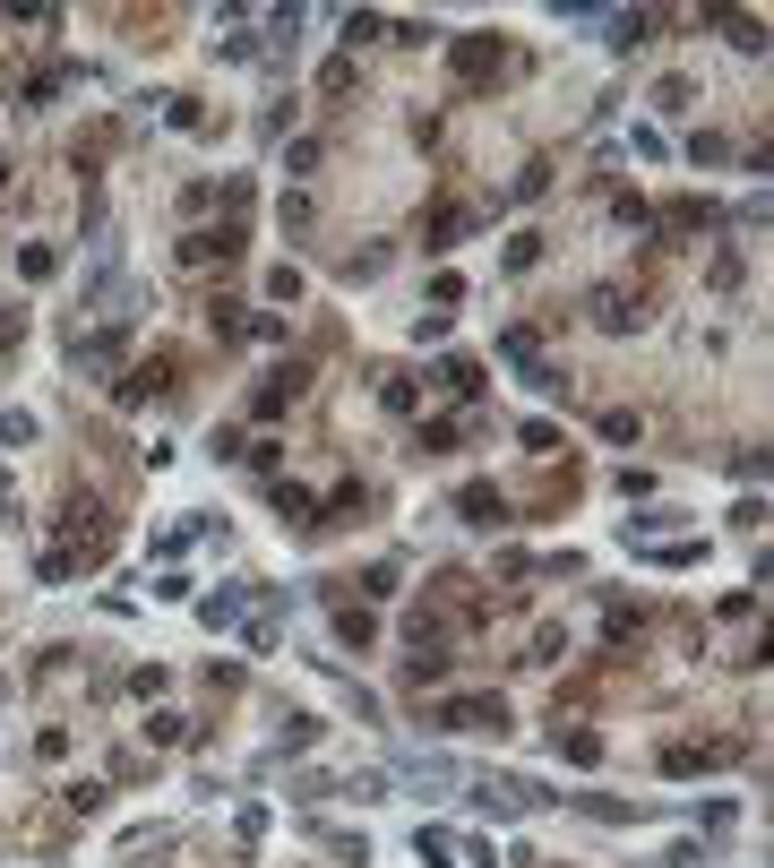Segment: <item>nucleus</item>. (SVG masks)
Here are the masks:
<instances>
[{
  "instance_id": "nucleus-1",
  "label": "nucleus",
  "mask_w": 774,
  "mask_h": 868,
  "mask_svg": "<svg viewBox=\"0 0 774 868\" xmlns=\"http://www.w3.org/2000/svg\"><path fill=\"white\" fill-rule=\"evenodd\" d=\"M482 808L491 817H525V808H551V791L534 774H499V783H482Z\"/></svg>"
},
{
  "instance_id": "nucleus-2",
  "label": "nucleus",
  "mask_w": 774,
  "mask_h": 868,
  "mask_svg": "<svg viewBox=\"0 0 774 868\" xmlns=\"http://www.w3.org/2000/svg\"><path fill=\"white\" fill-rule=\"evenodd\" d=\"M723 757H731V740H688V748H663L654 765H663V774H706V765H723Z\"/></svg>"
},
{
  "instance_id": "nucleus-3",
  "label": "nucleus",
  "mask_w": 774,
  "mask_h": 868,
  "mask_svg": "<svg viewBox=\"0 0 774 868\" xmlns=\"http://www.w3.org/2000/svg\"><path fill=\"white\" fill-rule=\"evenodd\" d=\"M456 69H465V78H491L499 69V35H465L456 43Z\"/></svg>"
},
{
  "instance_id": "nucleus-4",
  "label": "nucleus",
  "mask_w": 774,
  "mask_h": 868,
  "mask_svg": "<svg viewBox=\"0 0 774 868\" xmlns=\"http://www.w3.org/2000/svg\"><path fill=\"white\" fill-rule=\"evenodd\" d=\"M241 250V233H198V241H181V258L190 267H215V258H233Z\"/></svg>"
},
{
  "instance_id": "nucleus-5",
  "label": "nucleus",
  "mask_w": 774,
  "mask_h": 868,
  "mask_svg": "<svg viewBox=\"0 0 774 868\" xmlns=\"http://www.w3.org/2000/svg\"><path fill=\"white\" fill-rule=\"evenodd\" d=\"M52 267H61V250H52V241H26V250H18V276H52Z\"/></svg>"
},
{
  "instance_id": "nucleus-6",
  "label": "nucleus",
  "mask_w": 774,
  "mask_h": 868,
  "mask_svg": "<svg viewBox=\"0 0 774 868\" xmlns=\"http://www.w3.org/2000/svg\"><path fill=\"white\" fill-rule=\"evenodd\" d=\"M233 593H241V585L207 593V602H198V619H207V628H233V619H241V602H233Z\"/></svg>"
},
{
  "instance_id": "nucleus-7",
  "label": "nucleus",
  "mask_w": 774,
  "mask_h": 868,
  "mask_svg": "<svg viewBox=\"0 0 774 868\" xmlns=\"http://www.w3.org/2000/svg\"><path fill=\"white\" fill-rule=\"evenodd\" d=\"M439 387H448V396H473V387H482V370H473V361H465V353H456V361H448V370H439Z\"/></svg>"
},
{
  "instance_id": "nucleus-8",
  "label": "nucleus",
  "mask_w": 774,
  "mask_h": 868,
  "mask_svg": "<svg viewBox=\"0 0 774 868\" xmlns=\"http://www.w3.org/2000/svg\"><path fill=\"white\" fill-rule=\"evenodd\" d=\"M731 155V138H714V129H697V138H688V164H723Z\"/></svg>"
},
{
  "instance_id": "nucleus-9",
  "label": "nucleus",
  "mask_w": 774,
  "mask_h": 868,
  "mask_svg": "<svg viewBox=\"0 0 774 868\" xmlns=\"http://www.w3.org/2000/svg\"><path fill=\"white\" fill-rule=\"evenodd\" d=\"M413 851H422L430 868H448V860H456V843H448V834H439V826H422V843H413Z\"/></svg>"
},
{
  "instance_id": "nucleus-10",
  "label": "nucleus",
  "mask_w": 774,
  "mask_h": 868,
  "mask_svg": "<svg viewBox=\"0 0 774 868\" xmlns=\"http://www.w3.org/2000/svg\"><path fill=\"white\" fill-rule=\"evenodd\" d=\"M215 52H224V61H250V52H258V35H250V18H241V26H233V35L215 43Z\"/></svg>"
},
{
  "instance_id": "nucleus-11",
  "label": "nucleus",
  "mask_w": 774,
  "mask_h": 868,
  "mask_svg": "<svg viewBox=\"0 0 774 868\" xmlns=\"http://www.w3.org/2000/svg\"><path fill=\"white\" fill-rule=\"evenodd\" d=\"M35 439V413H0V447H26Z\"/></svg>"
},
{
  "instance_id": "nucleus-12",
  "label": "nucleus",
  "mask_w": 774,
  "mask_h": 868,
  "mask_svg": "<svg viewBox=\"0 0 774 868\" xmlns=\"http://www.w3.org/2000/svg\"><path fill=\"white\" fill-rule=\"evenodd\" d=\"M465 516L473 525H499V490H465Z\"/></svg>"
},
{
  "instance_id": "nucleus-13",
  "label": "nucleus",
  "mask_w": 774,
  "mask_h": 868,
  "mask_svg": "<svg viewBox=\"0 0 774 868\" xmlns=\"http://www.w3.org/2000/svg\"><path fill=\"white\" fill-rule=\"evenodd\" d=\"M663 868H706V851H697V843H671V851H663Z\"/></svg>"
},
{
  "instance_id": "nucleus-14",
  "label": "nucleus",
  "mask_w": 774,
  "mask_h": 868,
  "mask_svg": "<svg viewBox=\"0 0 774 868\" xmlns=\"http://www.w3.org/2000/svg\"><path fill=\"white\" fill-rule=\"evenodd\" d=\"M0 344H9V310H0Z\"/></svg>"
}]
</instances>
